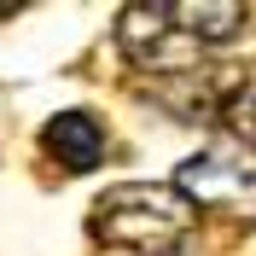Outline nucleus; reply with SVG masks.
Listing matches in <instances>:
<instances>
[{
    "instance_id": "f257e3e1",
    "label": "nucleus",
    "mask_w": 256,
    "mask_h": 256,
    "mask_svg": "<svg viewBox=\"0 0 256 256\" xmlns=\"http://www.w3.org/2000/svg\"><path fill=\"white\" fill-rule=\"evenodd\" d=\"M244 30V6L233 0H180V6H122L116 12V47L128 64L152 76H180Z\"/></svg>"
},
{
    "instance_id": "f03ea898",
    "label": "nucleus",
    "mask_w": 256,
    "mask_h": 256,
    "mask_svg": "<svg viewBox=\"0 0 256 256\" xmlns=\"http://www.w3.org/2000/svg\"><path fill=\"white\" fill-rule=\"evenodd\" d=\"M88 227L105 250H134V256H175L192 233V204L175 192V180H128V186L99 192L88 210Z\"/></svg>"
},
{
    "instance_id": "7ed1b4c3",
    "label": "nucleus",
    "mask_w": 256,
    "mask_h": 256,
    "mask_svg": "<svg viewBox=\"0 0 256 256\" xmlns=\"http://www.w3.org/2000/svg\"><path fill=\"white\" fill-rule=\"evenodd\" d=\"M175 192L192 210L256 227V158L244 146H204L175 169Z\"/></svg>"
},
{
    "instance_id": "20e7f679",
    "label": "nucleus",
    "mask_w": 256,
    "mask_h": 256,
    "mask_svg": "<svg viewBox=\"0 0 256 256\" xmlns=\"http://www.w3.org/2000/svg\"><path fill=\"white\" fill-rule=\"evenodd\" d=\"M41 146H47V158L58 163V169L88 175V169L105 163V122H99L94 111H58L41 128Z\"/></svg>"
},
{
    "instance_id": "39448f33",
    "label": "nucleus",
    "mask_w": 256,
    "mask_h": 256,
    "mask_svg": "<svg viewBox=\"0 0 256 256\" xmlns=\"http://www.w3.org/2000/svg\"><path fill=\"white\" fill-rule=\"evenodd\" d=\"M216 116L239 146L256 152V64H244L227 88H216Z\"/></svg>"
}]
</instances>
